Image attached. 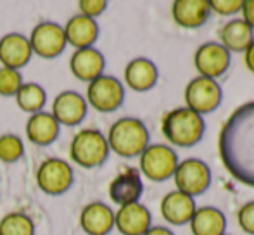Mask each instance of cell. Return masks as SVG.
Here are the masks:
<instances>
[{"mask_svg":"<svg viewBox=\"0 0 254 235\" xmlns=\"http://www.w3.org/2000/svg\"><path fill=\"white\" fill-rule=\"evenodd\" d=\"M218 152L232 178L254 187V101L241 104L227 118L218 137Z\"/></svg>","mask_w":254,"mask_h":235,"instance_id":"cell-1","label":"cell"},{"mask_svg":"<svg viewBox=\"0 0 254 235\" xmlns=\"http://www.w3.org/2000/svg\"><path fill=\"white\" fill-rule=\"evenodd\" d=\"M161 131L171 145L190 149L202 140L204 131H206V121L192 109L177 108L163 116Z\"/></svg>","mask_w":254,"mask_h":235,"instance_id":"cell-2","label":"cell"},{"mask_svg":"<svg viewBox=\"0 0 254 235\" xmlns=\"http://www.w3.org/2000/svg\"><path fill=\"white\" fill-rule=\"evenodd\" d=\"M107 145L109 151L120 158H137L149 145L151 135L144 121L138 118H120L111 124L107 131Z\"/></svg>","mask_w":254,"mask_h":235,"instance_id":"cell-3","label":"cell"},{"mask_svg":"<svg viewBox=\"0 0 254 235\" xmlns=\"http://www.w3.org/2000/svg\"><path fill=\"white\" fill-rule=\"evenodd\" d=\"M107 138L95 128H85L74 133L69 144V156L81 168H97L109 158Z\"/></svg>","mask_w":254,"mask_h":235,"instance_id":"cell-4","label":"cell"},{"mask_svg":"<svg viewBox=\"0 0 254 235\" xmlns=\"http://www.w3.org/2000/svg\"><path fill=\"white\" fill-rule=\"evenodd\" d=\"M140 172L152 181H166L175 175L178 154L166 144H149L140 156Z\"/></svg>","mask_w":254,"mask_h":235,"instance_id":"cell-5","label":"cell"},{"mask_svg":"<svg viewBox=\"0 0 254 235\" xmlns=\"http://www.w3.org/2000/svg\"><path fill=\"white\" fill-rule=\"evenodd\" d=\"M173 178L177 190L184 192L185 195L194 199L197 195H202L209 188L213 173H211L209 165L204 163L202 159L187 158L178 163Z\"/></svg>","mask_w":254,"mask_h":235,"instance_id":"cell-6","label":"cell"},{"mask_svg":"<svg viewBox=\"0 0 254 235\" xmlns=\"http://www.w3.org/2000/svg\"><path fill=\"white\" fill-rule=\"evenodd\" d=\"M223 101V90L216 80L195 76L185 87V108L192 109L197 115H209L216 111Z\"/></svg>","mask_w":254,"mask_h":235,"instance_id":"cell-7","label":"cell"},{"mask_svg":"<svg viewBox=\"0 0 254 235\" xmlns=\"http://www.w3.org/2000/svg\"><path fill=\"white\" fill-rule=\"evenodd\" d=\"M87 104L99 113H113L125 102V87L118 78L102 74L87 87Z\"/></svg>","mask_w":254,"mask_h":235,"instance_id":"cell-8","label":"cell"},{"mask_svg":"<svg viewBox=\"0 0 254 235\" xmlns=\"http://www.w3.org/2000/svg\"><path fill=\"white\" fill-rule=\"evenodd\" d=\"M37 183L42 192L49 195H61L73 185V168L66 161L49 158L38 166Z\"/></svg>","mask_w":254,"mask_h":235,"instance_id":"cell-9","label":"cell"},{"mask_svg":"<svg viewBox=\"0 0 254 235\" xmlns=\"http://www.w3.org/2000/svg\"><path fill=\"white\" fill-rule=\"evenodd\" d=\"M194 64L199 76L216 80L230 69L232 54L220 42H206L195 51Z\"/></svg>","mask_w":254,"mask_h":235,"instance_id":"cell-10","label":"cell"},{"mask_svg":"<svg viewBox=\"0 0 254 235\" xmlns=\"http://www.w3.org/2000/svg\"><path fill=\"white\" fill-rule=\"evenodd\" d=\"M28 40H30L33 54L44 59L57 58L59 54H63L67 45L63 26H59L57 23H51V21L37 24Z\"/></svg>","mask_w":254,"mask_h":235,"instance_id":"cell-11","label":"cell"},{"mask_svg":"<svg viewBox=\"0 0 254 235\" xmlns=\"http://www.w3.org/2000/svg\"><path fill=\"white\" fill-rule=\"evenodd\" d=\"M114 227L121 235H144L152 227V215L142 202L120 206L114 213Z\"/></svg>","mask_w":254,"mask_h":235,"instance_id":"cell-12","label":"cell"},{"mask_svg":"<svg viewBox=\"0 0 254 235\" xmlns=\"http://www.w3.org/2000/svg\"><path fill=\"white\" fill-rule=\"evenodd\" d=\"M88 111V104L85 97L78 92L64 90L54 99L52 113L54 119L64 126H76L85 119Z\"/></svg>","mask_w":254,"mask_h":235,"instance_id":"cell-13","label":"cell"},{"mask_svg":"<svg viewBox=\"0 0 254 235\" xmlns=\"http://www.w3.org/2000/svg\"><path fill=\"white\" fill-rule=\"evenodd\" d=\"M142 194H144V181L137 168H125L109 183V197L118 206L138 202Z\"/></svg>","mask_w":254,"mask_h":235,"instance_id":"cell-14","label":"cell"},{"mask_svg":"<svg viewBox=\"0 0 254 235\" xmlns=\"http://www.w3.org/2000/svg\"><path fill=\"white\" fill-rule=\"evenodd\" d=\"M33 51L28 37L21 33H7L0 38V62L2 67L19 71L30 62Z\"/></svg>","mask_w":254,"mask_h":235,"instance_id":"cell-15","label":"cell"},{"mask_svg":"<svg viewBox=\"0 0 254 235\" xmlns=\"http://www.w3.org/2000/svg\"><path fill=\"white\" fill-rule=\"evenodd\" d=\"M161 216L166 220L170 225L182 227L187 225L194 216L195 201L189 195H185L180 190H171L161 199Z\"/></svg>","mask_w":254,"mask_h":235,"instance_id":"cell-16","label":"cell"},{"mask_svg":"<svg viewBox=\"0 0 254 235\" xmlns=\"http://www.w3.org/2000/svg\"><path fill=\"white\" fill-rule=\"evenodd\" d=\"M104 67H106V59L101 54V51L94 47L78 49L73 52L69 59V69L80 81H94L95 78L102 76Z\"/></svg>","mask_w":254,"mask_h":235,"instance_id":"cell-17","label":"cell"},{"mask_svg":"<svg viewBox=\"0 0 254 235\" xmlns=\"http://www.w3.org/2000/svg\"><path fill=\"white\" fill-rule=\"evenodd\" d=\"M159 71L157 66L147 58L131 59L125 67V81L127 87L133 92H149L157 85Z\"/></svg>","mask_w":254,"mask_h":235,"instance_id":"cell-18","label":"cell"},{"mask_svg":"<svg viewBox=\"0 0 254 235\" xmlns=\"http://www.w3.org/2000/svg\"><path fill=\"white\" fill-rule=\"evenodd\" d=\"M80 227L87 235H107L114 229V211L104 202H90L81 209Z\"/></svg>","mask_w":254,"mask_h":235,"instance_id":"cell-19","label":"cell"},{"mask_svg":"<svg viewBox=\"0 0 254 235\" xmlns=\"http://www.w3.org/2000/svg\"><path fill=\"white\" fill-rule=\"evenodd\" d=\"M64 30V37H66V44L71 47L78 49H88L94 47V44L99 38V24L95 19L83 16V14H76L66 23Z\"/></svg>","mask_w":254,"mask_h":235,"instance_id":"cell-20","label":"cell"},{"mask_svg":"<svg viewBox=\"0 0 254 235\" xmlns=\"http://www.w3.org/2000/svg\"><path fill=\"white\" fill-rule=\"evenodd\" d=\"M171 14L178 26L194 30L209 19V3L207 0H177L171 5Z\"/></svg>","mask_w":254,"mask_h":235,"instance_id":"cell-21","label":"cell"},{"mask_svg":"<svg viewBox=\"0 0 254 235\" xmlns=\"http://www.w3.org/2000/svg\"><path fill=\"white\" fill-rule=\"evenodd\" d=\"M61 124L54 119L51 113H35L26 121V137L31 144L38 145V147H47L52 142L57 140L59 137Z\"/></svg>","mask_w":254,"mask_h":235,"instance_id":"cell-22","label":"cell"},{"mask_svg":"<svg viewBox=\"0 0 254 235\" xmlns=\"http://www.w3.org/2000/svg\"><path fill=\"white\" fill-rule=\"evenodd\" d=\"M220 40V44L230 54L232 52H246V49L254 40V31L242 17H234L221 26Z\"/></svg>","mask_w":254,"mask_h":235,"instance_id":"cell-23","label":"cell"},{"mask_svg":"<svg viewBox=\"0 0 254 235\" xmlns=\"http://www.w3.org/2000/svg\"><path fill=\"white\" fill-rule=\"evenodd\" d=\"M189 223L192 235H225L227 230V216L216 206L197 208Z\"/></svg>","mask_w":254,"mask_h":235,"instance_id":"cell-24","label":"cell"},{"mask_svg":"<svg viewBox=\"0 0 254 235\" xmlns=\"http://www.w3.org/2000/svg\"><path fill=\"white\" fill-rule=\"evenodd\" d=\"M14 97L21 111L30 113V115L40 113L47 102V94L44 87H40L38 83H23Z\"/></svg>","mask_w":254,"mask_h":235,"instance_id":"cell-25","label":"cell"},{"mask_svg":"<svg viewBox=\"0 0 254 235\" xmlns=\"http://www.w3.org/2000/svg\"><path fill=\"white\" fill-rule=\"evenodd\" d=\"M0 235H35L33 220L24 213H9L0 220Z\"/></svg>","mask_w":254,"mask_h":235,"instance_id":"cell-26","label":"cell"},{"mask_svg":"<svg viewBox=\"0 0 254 235\" xmlns=\"http://www.w3.org/2000/svg\"><path fill=\"white\" fill-rule=\"evenodd\" d=\"M24 145L17 135L5 133L0 137V161L3 163H16L23 158Z\"/></svg>","mask_w":254,"mask_h":235,"instance_id":"cell-27","label":"cell"},{"mask_svg":"<svg viewBox=\"0 0 254 235\" xmlns=\"http://www.w3.org/2000/svg\"><path fill=\"white\" fill-rule=\"evenodd\" d=\"M21 85H23V78H21L19 71L0 67V95H3V97L16 95Z\"/></svg>","mask_w":254,"mask_h":235,"instance_id":"cell-28","label":"cell"},{"mask_svg":"<svg viewBox=\"0 0 254 235\" xmlns=\"http://www.w3.org/2000/svg\"><path fill=\"white\" fill-rule=\"evenodd\" d=\"M207 3H209L211 12H216L220 16H234L241 12L244 5L242 0H209Z\"/></svg>","mask_w":254,"mask_h":235,"instance_id":"cell-29","label":"cell"},{"mask_svg":"<svg viewBox=\"0 0 254 235\" xmlns=\"http://www.w3.org/2000/svg\"><path fill=\"white\" fill-rule=\"evenodd\" d=\"M237 222L239 227L246 234L254 235V201L244 202L237 211Z\"/></svg>","mask_w":254,"mask_h":235,"instance_id":"cell-30","label":"cell"},{"mask_svg":"<svg viewBox=\"0 0 254 235\" xmlns=\"http://www.w3.org/2000/svg\"><path fill=\"white\" fill-rule=\"evenodd\" d=\"M78 7H80V14L95 19L107 9V2L106 0H80Z\"/></svg>","mask_w":254,"mask_h":235,"instance_id":"cell-31","label":"cell"},{"mask_svg":"<svg viewBox=\"0 0 254 235\" xmlns=\"http://www.w3.org/2000/svg\"><path fill=\"white\" fill-rule=\"evenodd\" d=\"M241 12H242V19H244L254 31V0H246Z\"/></svg>","mask_w":254,"mask_h":235,"instance_id":"cell-32","label":"cell"},{"mask_svg":"<svg viewBox=\"0 0 254 235\" xmlns=\"http://www.w3.org/2000/svg\"><path fill=\"white\" fill-rule=\"evenodd\" d=\"M244 60H246V67H248L251 73H254V40L251 42L248 49L244 52Z\"/></svg>","mask_w":254,"mask_h":235,"instance_id":"cell-33","label":"cell"},{"mask_svg":"<svg viewBox=\"0 0 254 235\" xmlns=\"http://www.w3.org/2000/svg\"><path fill=\"white\" fill-rule=\"evenodd\" d=\"M144 235H175V234L170 229H166V227H151Z\"/></svg>","mask_w":254,"mask_h":235,"instance_id":"cell-34","label":"cell"},{"mask_svg":"<svg viewBox=\"0 0 254 235\" xmlns=\"http://www.w3.org/2000/svg\"><path fill=\"white\" fill-rule=\"evenodd\" d=\"M225 235H228V234H225Z\"/></svg>","mask_w":254,"mask_h":235,"instance_id":"cell-35","label":"cell"}]
</instances>
